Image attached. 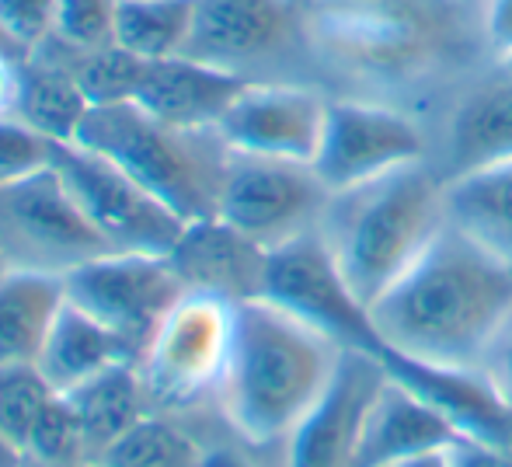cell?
I'll return each instance as SVG.
<instances>
[{
    "instance_id": "39",
    "label": "cell",
    "mask_w": 512,
    "mask_h": 467,
    "mask_svg": "<svg viewBox=\"0 0 512 467\" xmlns=\"http://www.w3.org/2000/svg\"><path fill=\"white\" fill-rule=\"evenodd\" d=\"M401 467H450V464H446L443 450H436V454H422V457H415V461H405Z\"/></svg>"
},
{
    "instance_id": "6",
    "label": "cell",
    "mask_w": 512,
    "mask_h": 467,
    "mask_svg": "<svg viewBox=\"0 0 512 467\" xmlns=\"http://www.w3.org/2000/svg\"><path fill=\"white\" fill-rule=\"evenodd\" d=\"M185 56L241 81H307L304 74H317L297 0H192Z\"/></svg>"
},
{
    "instance_id": "2",
    "label": "cell",
    "mask_w": 512,
    "mask_h": 467,
    "mask_svg": "<svg viewBox=\"0 0 512 467\" xmlns=\"http://www.w3.org/2000/svg\"><path fill=\"white\" fill-rule=\"evenodd\" d=\"M370 314L387 356L478 370L512 314V262L450 220Z\"/></svg>"
},
{
    "instance_id": "23",
    "label": "cell",
    "mask_w": 512,
    "mask_h": 467,
    "mask_svg": "<svg viewBox=\"0 0 512 467\" xmlns=\"http://www.w3.org/2000/svg\"><path fill=\"white\" fill-rule=\"evenodd\" d=\"M67 398L77 412V422H81L88 461H102L105 450L115 440H122L136 422L147 419L150 412H157L150 405L136 363H119L112 370L98 373L88 384L70 391Z\"/></svg>"
},
{
    "instance_id": "42",
    "label": "cell",
    "mask_w": 512,
    "mask_h": 467,
    "mask_svg": "<svg viewBox=\"0 0 512 467\" xmlns=\"http://www.w3.org/2000/svg\"><path fill=\"white\" fill-rule=\"evenodd\" d=\"M297 4H307V0H297Z\"/></svg>"
},
{
    "instance_id": "35",
    "label": "cell",
    "mask_w": 512,
    "mask_h": 467,
    "mask_svg": "<svg viewBox=\"0 0 512 467\" xmlns=\"http://www.w3.org/2000/svg\"><path fill=\"white\" fill-rule=\"evenodd\" d=\"M488 49L499 63H512V0H485L481 4Z\"/></svg>"
},
{
    "instance_id": "20",
    "label": "cell",
    "mask_w": 512,
    "mask_h": 467,
    "mask_svg": "<svg viewBox=\"0 0 512 467\" xmlns=\"http://www.w3.org/2000/svg\"><path fill=\"white\" fill-rule=\"evenodd\" d=\"M11 112L53 143L74 140L84 116L91 112V102L70 67L67 49L49 39L46 46L25 53V67H18V98H14Z\"/></svg>"
},
{
    "instance_id": "32",
    "label": "cell",
    "mask_w": 512,
    "mask_h": 467,
    "mask_svg": "<svg viewBox=\"0 0 512 467\" xmlns=\"http://www.w3.org/2000/svg\"><path fill=\"white\" fill-rule=\"evenodd\" d=\"M60 0H0V35L25 53L46 46L56 28Z\"/></svg>"
},
{
    "instance_id": "12",
    "label": "cell",
    "mask_w": 512,
    "mask_h": 467,
    "mask_svg": "<svg viewBox=\"0 0 512 467\" xmlns=\"http://www.w3.org/2000/svg\"><path fill=\"white\" fill-rule=\"evenodd\" d=\"M429 154V129L408 109L377 98L331 95L314 171L331 192H345Z\"/></svg>"
},
{
    "instance_id": "14",
    "label": "cell",
    "mask_w": 512,
    "mask_h": 467,
    "mask_svg": "<svg viewBox=\"0 0 512 467\" xmlns=\"http://www.w3.org/2000/svg\"><path fill=\"white\" fill-rule=\"evenodd\" d=\"M331 91L310 81H248L216 122L234 154L314 164L328 122Z\"/></svg>"
},
{
    "instance_id": "28",
    "label": "cell",
    "mask_w": 512,
    "mask_h": 467,
    "mask_svg": "<svg viewBox=\"0 0 512 467\" xmlns=\"http://www.w3.org/2000/svg\"><path fill=\"white\" fill-rule=\"evenodd\" d=\"M28 461L42 467H84L88 461V447H84V433L77 412L70 405L67 394H53L49 405L42 408L39 422H35L32 436L25 447Z\"/></svg>"
},
{
    "instance_id": "7",
    "label": "cell",
    "mask_w": 512,
    "mask_h": 467,
    "mask_svg": "<svg viewBox=\"0 0 512 467\" xmlns=\"http://www.w3.org/2000/svg\"><path fill=\"white\" fill-rule=\"evenodd\" d=\"M234 335V304L209 293L185 290L164 314L136 370L154 408H189L216 394Z\"/></svg>"
},
{
    "instance_id": "15",
    "label": "cell",
    "mask_w": 512,
    "mask_h": 467,
    "mask_svg": "<svg viewBox=\"0 0 512 467\" xmlns=\"http://www.w3.org/2000/svg\"><path fill=\"white\" fill-rule=\"evenodd\" d=\"M502 67V74L481 70L450 91L429 154L446 182L512 161V67Z\"/></svg>"
},
{
    "instance_id": "10",
    "label": "cell",
    "mask_w": 512,
    "mask_h": 467,
    "mask_svg": "<svg viewBox=\"0 0 512 467\" xmlns=\"http://www.w3.org/2000/svg\"><path fill=\"white\" fill-rule=\"evenodd\" d=\"M53 168L70 189L88 224L112 251L168 255L185 231V220L164 199L143 189L133 175L81 143H53Z\"/></svg>"
},
{
    "instance_id": "1",
    "label": "cell",
    "mask_w": 512,
    "mask_h": 467,
    "mask_svg": "<svg viewBox=\"0 0 512 467\" xmlns=\"http://www.w3.org/2000/svg\"><path fill=\"white\" fill-rule=\"evenodd\" d=\"M304 21L314 67L338 84L335 95L401 105L499 63L481 7L467 0H307Z\"/></svg>"
},
{
    "instance_id": "16",
    "label": "cell",
    "mask_w": 512,
    "mask_h": 467,
    "mask_svg": "<svg viewBox=\"0 0 512 467\" xmlns=\"http://www.w3.org/2000/svg\"><path fill=\"white\" fill-rule=\"evenodd\" d=\"M387 366L380 356L345 349L335 380L283 443L286 467H352L359 433Z\"/></svg>"
},
{
    "instance_id": "13",
    "label": "cell",
    "mask_w": 512,
    "mask_h": 467,
    "mask_svg": "<svg viewBox=\"0 0 512 467\" xmlns=\"http://www.w3.org/2000/svg\"><path fill=\"white\" fill-rule=\"evenodd\" d=\"M112 251L88 224L56 168L0 189V258L4 265L70 272Z\"/></svg>"
},
{
    "instance_id": "9",
    "label": "cell",
    "mask_w": 512,
    "mask_h": 467,
    "mask_svg": "<svg viewBox=\"0 0 512 467\" xmlns=\"http://www.w3.org/2000/svg\"><path fill=\"white\" fill-rule=\"evenodd\" d=\"M331 196L335 192L321 182L314 164L230 150L216 217L272 251L321 231Z\"/></svg>"
},
{
    "instance_id": "31",
    "label": "cell",
    "mask_w": 512,
    "mask_h": 467,
    "mask_svg": "<svg viewBox=\"0 0 512 467\" xmlns=\"http://www.w3.org/2000/svg\"><path fill=\"white\" fill-rule=\"evenodd\" d=\"M46 168H53V140L28 126L21 116L4 112L0 116V189L25 182Z\"/></svg>"
},
{
    "instance_id": "3",
    "label": "cell",
    "mask_w": 512,
    "mask_h": 467,
    "mask_svg": "<svg viewBox=\"0 0 512 467\" xmlns=\"http://www.w3.org/2000/svg\"><path fill=\"white\" fill-rule=\"evenodd\" d=\"M345 349L265 297L234 304V335L216 405L251 447H283L321 401Z\"/></svg>"
},
{
    "instance_id": "41",
    "label": "cell",
    "mask_w": 512,
    "mask_h": 467,
    "mask_svg": "<svg viewBox=\"0 0 512 467\" xmlns=\"http://www.w3.org/2000/svg\"><path fill=\"white\" fill-rule=\"evenodd\" d=\"M467 4H474V7H481V4H485V0H467Z\"/></svg>"
},
{
    "instance_id": "4",
    "label": "cell",
    "mask_w": 512,
    "mask_h": 467,
    "mask_svg": "<svg viewBox=\"0 0 512 467\" xmlns=\"http://www.w3.org/2000/svg\"><path fill=\"white\" fill-rule=\"evenodd\" d=\"M450 224V182L432 157L335 192L321 237L352 293L373 307Z\"/></svg>"
},
{
    "instance_id": "19",
    "label": "cell",
    "mask_w": 512,
    "mask_h": 467,
    "mask_svg": "<svg viewBox=\"0 0 512 467\" xmlns=\"http://www.w3.org/2000/svg\"><path fill=\"white\" fill-rule=\"evenodd\" d=\"M248 81L199 63L192 56H168V60L143 63L140 84L133 102L147 109L150 116L175 122L189 129H216L223 112L230 109Z\"/></svg>"
},
{
    "instance_id": "21",
    "label": "cell",
    "mask_w": 512,
    "mask_h": 467,
    "mask_svg": "<svg viewBox=\"0 0 512 467\" xmlns=\"http://www.w3.org/2000/svg\"><path fill=\"white\" fill-rule=\"evenodd\" d=\"M63 304H67V286L60 272L4 265L0 269V366L35 363Z\"/></svg>"
},
{
    "instance_id": "25",
    "label": "cell",
    "mask_w": 512,
    "mask_h": 467,
    "mask_svg": "<svg viewBox=\"0 0 512 467\" xmlns=\"http://www.w3.org/2000/svg\"><path fill=\"white\" fill-rule=\"evenodd\" d=\"M192 32V0H119L115 46L140 60L182 56Z\"/></svg>"
},
{
    "instance_id": "33",
    "label": "cell",
    "mask_w": 512,
    "mask_h": 467,
    "mask_svg": "<svg viewBox=\"0 0 512 467\" xmlns=\"http://www.w3.org/2000/svg\"><path fill=\"white\" fill-rule=\"evenodd\" d=\"M478 373L488 384V391L506 408H512V314L506 318V325L499 328V335L492 339V346L485 349Z\"/></svg>"
},
{
    "instance_id": "27",
    "label": "cell",
    "mask_w": 512,
    "mask_h": 467,
    "mask_svg": "<svg viewBox=\"0 0 512 467\" xmlns=\"http://www.w3.org/2000/svg\"><path fill=\"white\" fill-rule=\"evenodd\" d=\"M60 46V42H56ZM70 67H74L77 81H81L84 95H88L91 109L95 105H115V102H133L136 84H140L143 63L140 56L126 53L122 46H108L98 53H70Z\"/></svg>"
},
{
    "instance_id": "29",
    "label": "cell",
    "mask_w": 512,
    "mask_h": 467,
    "mask_svg": "<svg viewBox=\"0 0 512 467\" xmlns=\"http://www.w3.org/2000/svg\"><path fill=\"white\" fill-rule=\"evenodd\" d=\"M53 387L35 363L0 366V433L11 436L21 450L28 447L42 408L53 398Z\"/></svg>"
},
{
    "instance_id": "5",
    "label": "cell",
    "mask_w": 512,
    "mask_h": 467,
    "mask_svg": "<svg viewBox=\"0 0 512 467\" xmlns=\"http://www.w3.org/2000/svg\"><path fill=\"white\" fill-rule=\"evenodd\" d=\"M74 143L95 150L171 206L185 224L216 217L230 150L216 129H189L150 116L136 102L95 105Z\"/></svg>"
},
{
    "instance_id": "24",
    "label": "cell",
    "mask_w": 512,
    "mask_h": 467,
    "mask_svg": "<svg viewBox=\"0 0 512 467\" xmlns=\"http://www.w3.org/2000/svg\"><path fill=\"white\" fill-rule=\"evenodd\" d=\"M450 220L512 262V161L450 182Z\"/></svg>"
},
{
    "instance_id": "38",
    "label": "cell",
    "mask_w": 512,
    "mask_h": 467,
    "mask_svg": "<svg viewBox=\"0 0 512 467\" xmlns=\"http://www.w3.org/2000/svg\"><path fill=\"white\" fill-rule=\"evenodd\" d=\"M199 467H251V464L241 454H234V450H206Z\"/></svg>"
},
{
    "instance_id": "8",
    "label": "cell",
    "mask_w": 512,
    "mask_h": 467,
    "mask_svg": "<svg viewBox=\"0 0 512 467\" xmlns=\"http://www.w3.org/2000/svg\"><path fill=\"white\" fill-rule=\"evenodd\" d=\"M67 300L126 342L136 359L150 346L164 314L182 300L185 283L168 255L105 251L63 272Z\"/></svg>"
},
{
    "instance_id": "22",
    "label": "cell",
    "mask_w": 512,
    "mask_h": 467,
    "mask_svg": "<svg viewBox=\"0 0 512 467\" xmlns=\"http://www.w3.org/2000/svg\"><path fill=\"white\" fill-rule=\"evenodd\" d=\"M119 363H136V356L126 349V342L115 339L105 325H98L91 314H84L70 300L56 314L46 346H42L39 359H35L39 373L49 380V387L56 394L77 391L91 377H98V373L112 370Z\"/></svg>"
},
{
    "instance_id": "34",
    "label": "cell",
    "mask_w": 512,
    "mask_h": 467,
    "mask_svg": "<svg viewBox=\"0 0 512 467\" xmlns=\"http://www.w3.org/2000/svg\"><path fill=\"white\" fill-rule=\"evenodd\" d=\"M443 454L450 467H512V454L478 440V436H464V433H460Z\"/></svg>"
},
{
    "instance_id": "36",
    "label": "cell",
    "mask_w": 512,
    "mask_h": 467,
    "mask_svg": "<svg viewBox=\"0 0 512 467\" xmlns=\"http://www.w3.org/2000/svg\"><path fill=\"white\" fill-rule=\"evenodd\" d=\"M14 98H18V70L0 56V116L14 109Z\"/></svg>"
},
{
    "instance_id": "11",
    "label": "cell",
    "mask_w": 512,
    "mask_h": 467,
    "mask_svg": "<svg viewBox=\"0 0 512 467\" xmlns=\"http://www.w3.org/2000/svg\"><path fill=\"white\" fill-rule=\"evenodd\" d=\"M262 297L290 311L293 318L307 321L317 332H324L342 349L387 359L384 342L373 328L370 307L352 293L349 279L342 276L321 231L269 251Z\"/></svg>"
},
{
    "instance_id": "37",
    "label": "cell",
    "mask_w": 512,
    "mask_h": 467,
    "mask_svg": "<svg viewBox=\"0 0 512 467\" xmlns=\"http://www.w3.org/2000/svg\"><path fill=\"white\" fill-rule=\"evenodd\" d=\"M0 467H28V454L4 433H0Z\"/></svg>"
},
{
    "instance_id": "26",
    "label": "cell",
    "mask_w": 512,
    "mask_h": 467,
    "mask_svg": "<svg viewBox=\"0 0 512 467\" xmlns=\"http://www.w3.org/2000/svg\"><path fill=\"white\" fill-rule=\"evenodd\" d=\"M206 450L185 429L150 412L129 429L122 440L105 450L102 464L108 467H199Z\"/></svg>"
},
{
    "instance_id": "40",
    "label": "cell",
    "mask_w": 512,
    "mask_h": 467,
    "mask_svg": "<svg viewBox=\"0 0 512 467\" xmlns=\"http://www.w3.org/2000/svg\"><path fill=\"white\" fill-rule=\"evenodd\" d=\"M84 467H108V464H102V461H91V464H84Z\"/></svg>"
},
{
    "instance_id": "18",
    "label": "cell",
    "mask_w": 512,
    "mask_h": 467,
    "mask_svg": "<svg viewBox=\"0 0 512 467\" xmlns=\"http://www.w3.org/2000/svg\"><path fill=\"white\" fill-rule=\"evenodd\" d=\"M457 436L460 429L432 401L387 370L363 419L352 467H401L422 454L446 450Z\"/></svg>"
},
{
    "instance_id": "30",
    "label": "cell",
    "mask_w": 512,
    "mask_h": 467,
    "mask_svg": "<svg viewBox=\"0 0 512 467\" xmlns=\"http://www.w3.org/2000/svg\"><path fill=\"white\" fill-rule=\"evenodd\" d=\"M115 14L119 0H60L53 42L70 53H98L115 46Z\"/></svg>"
},
{
    "instance_id": "17",
    "label": "cell",
    "mask_w": 512,
    "mask_h": 467,
    "mask_svg": "<svg viewBox=\"0 0 512 467\" xmlns=\"http://www.w3.org/2000/svg\"><path fill=\"white\" fill-rule=\"evenodd\" d=\"M168 258L182 276L185 290L209 293V297H220L227 304L255 300L265 290L269 251L220 217L185 224Z\"/></svg>"
}]
</instances>
